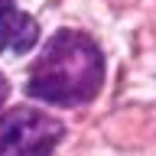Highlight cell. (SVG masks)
<instances>
[{
    "mask_svg": "<svg viewBox=\"0 0 156 156\" xmlns=\"http://www.w3.org/2000/svg\"><path fill=\"white\" fill-rule=\"evenodd\" d=\"M104 58L94 39L75 29H58L29 68V94L58 107H78L101 88Z\"/></svg>",
    "mask_w": 156,
    "mask_h": 156,
    "instance_id": "obj_1",
    "label": "cell"
},
{
    "mask_svg": "<svg viewBox=\"0 0 156 156\" xmlns=\"http://www.w3.org/2000/svg\"><path fill=\"white\" fill-rule=\"evenodd\" d=\"M65 133L55 117L39 107H10L0 114V156H52Z\"/></svg>",
    "mask_w": 156,
    "mask_h": 156,
    "instance_id": "obj_2",
    "label": "cell"
},
{
    "mask_svg": "<svg viewBox=\"0 0 156 156\" xmlns=\"http://www.w3.org/2000/svg\"><path fill=\"white\" fill-rule=\"evenodd\" d=\"M39 26L16 0H0V52H26L36 46Z\"/></svg>",
    "mask_w": 156,
    "mask_h": 156,
    "instance_id": "obj_3",
    "label": "cell"
},
{
    "mask_svg": "<svg viewBox=\"0 0 156 156\" xmlns=\"http://www.w3.org/2000/svg\"><path fill=\"white\" fill-rule=\"evenodd\" d=\"M3 101H7V81H3V75H0V107H3Z\"/></svg>",
    "mask_w": 156,
    "mask_h": 156,
    "instance_id": "obj_4",
    "label": "cell"
}]
</instances>
